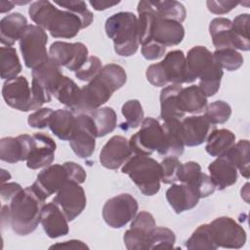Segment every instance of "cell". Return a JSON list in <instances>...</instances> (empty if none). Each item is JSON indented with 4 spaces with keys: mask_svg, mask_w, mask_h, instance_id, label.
<instances>
[{
    "mask_svg": "<svg viewBox=\"0 0 250 250\" xmlns=\"http://www.w3.org/2000/svg\"><path fill=\"white\" fill-rule=\"evenodd\" d=\"M126 81L127 74L121 65L105 64L97 77L81 88L79 104L72 112L84 113L102 107Z\"/></svg>",
    "mask_w": 250,
    "mask_h": 250,
    "instance_id": "obj_1",
    "label": "cell"
},
{
    "mask_svg": "<svg viewBox=\"0 0 250 250\" xmlns=\"http://www.w3.org/2000/svg\"><path fill=\"white\" fill-rule=\"evenodd\" d=\"M28 14L36 25L45 31L48 30L54 38H73L82 29L81 21L77 16L58 9L50 1L39 0L31 3Z\"/></svg>",
    "mask_w": 250,
    "mask_h": 250,
    "instance_id": "obj_2",
    "label": "cell"
},
{
    "mask_svg": "<svg viewBox=\"0 0 250 250\" xmlns=\"http://www.w3.org/2000/svg\"><path fill=\"white\" fill-rule=\"evenodd\" d=\"M45 198L33 188H22L11 201L10 226L18 235H27L34 231L41 221Z\"/></svg>",
    "mask_w": 250,
    "mask_h": 250,
    "instance_id": "obj_3",
    "label": "cell"
},
{
    "mask_svg": "<svg viewBox=\"0 0 250 250\" xmlns=\"http://www.w3.org/2000/svg\"><path fill=\"white\" fill-rule=\"evenodd\" d=\"M186 60L188 83L199 79L198 87L205 96H214L220 89L224 71L213 53L204 46H194L188 52Z\"/></svg>",
    "mask_w": 250,
    "mask_h": 250,
    "instance_id": "obj_4",
    "label": "cell"
},
{
    "mask_svg": "<svg viewBox=\"0 0 250 250\" xmlns=\"http://www.w3.org/2000/svg\"><path fill=\"white\" fill-rule=\"evenodd\" d=\"M106 35L112 39L114 51L121 57L133 56L139 46L138 18L131 12H119L110 16L104 24Z\"/></svg>",
    "mask_w": 250,
    "mask_h": 250,
    "instance_id": "obj_5",
    "label": "cell"
},
{
    "mask_svg": "<svg viewBox=\"0 0 250 250\" xmlns=\"http://www.w3.org/2000/svg\"><path fill=\"white\" fill-rule=\"evenodd\" d=\"M121 172L127 174L140 191L146 196H152L160 189L161 166L149 156L132 155L122 165Z\"/></svg>",
    "mask_w": 250,
    "mask_h": 250,
    "instance_id": "obj_6",
    "label": "cell"
},
{
    "mask_svg": "<svg viewBox=\"0 0 250 250\" xmlns=\"http://www.w3.org/2000/svg\"><path fill=\"white\" fill-rule=\"evenodd\" d=\"M47 42L48 35L43 28L36 24H27L19 40L26 67L34 69L49 60Z\"/></svg>",
    "mask_w": 250,
    "mask_h": 250,
    "instance_id": "obj_7",
    "label": "cell"
},
{
    "mask_svg": "<svg viewBox=\"0 0 250 250\" xmlns=\"http://www.w3.org/2000/svg\"><path fill=\"white\" fill-rule=\"evenodd\" d=\"M31 89L35 101L42 106L43 104L49 103L54 95L62 77L61 66L50 59L32 69Z\"/></svg>",
    "mask_w": 250,
    "mask_h": 250,
    "instance_id": "obj_8",
    "label": "cell"
},
{
    "mask_svg": "<svg viewBox=\"0 0 250 250\" xmlns=\"http://www.w3.org/2000/svg\"><path fill=\"white\" fill-rule=\"evenodd\" d=\"M141 124V129L131 137L129 145L133 153L149 156L162 146V125L152 117L145 118Z\"/></svg>",
    "mask_w": 250,
    "mask_h": 250,
    "instance_id": "obj_9",
    "label": "cell"
},
{
    "mask_svg": "<svg viewBox=\"0 0 250 250\" xmlns=\"http://www.w3.org/2000/svg\"><path fill=\"white\" fill-rule=\"evenodd\" d=\"M138 201L129 193H121L106 200L103 207L104 222L113 229L125 227L138 212Z\"/></svg>",
    "mask_w": 250,
    "mask_h": 250,
    "instance_id": "obj_10",
    "label": "cell"
},
{
    "mask_svg": "<svg viewBox=\"0 0 250 250\" xmlns=\"http://www.w3.org/2000/svg\"><path fill=\"white\" fill-rule=\"evenodd\" d=\"M2 96L10 107L20 111L35 110L41 107L35 101L32 89L24 76L6 80L2 87Z\"/></svg>",
    "mask_w": 250,
    "mask_h": 250,
    "instance_id": "obj_11",
    "label": "cell"
},
{
    "mask_svg": "<svg viewBox=\"0 0 250 250\" xmlns=\"http://www.w3.org/2000/svg\"><path fill=\"white\" fill-rule=\"evenodd\" d=\"M88 48L81 42L67 43L56 41L49 48V59L59 66L77 71L88 60Z\"/></svg>",
    "mask_w": 250,
    "mask_h": 250,
    "instance_id": "obj_12",
    "label": "cell"
},
{
    "mask_svg": "<svg viewBox=\"0 0 250 250\" xmlns=\"http://www.w3.org/2000/svg\"><path fill=\"white\" fill-rule=\"evenodd\" d=\"M209 225L218 248L239 249L245 244L246 232L232 218L219 217Z\"/></svg>",
    "mask_w": 250,
    "mask_h": 250,
    "instance_id": "obj_13",
    "label": "cell"
},
{
    "mask_svg": "<svg viewBox=\"0 0 250 250\" xmlns=\"http://www.w3.org/2000/svg\"><path fill=\"white\" fill-rule=\"evenodd\" d=\"M68 221H73L85 209L87 198L80 184L68 181L57 192L53 199Z\"/></svg>",
    "mask_w": 250,
    "mask_h": 250,
    "instance_id": "obj_14",
    "label": "cell"
},
{
    "mask_svg": "<svg viewBox=\"0 0 250 250\" xmlns=\"http://www.w3.org/2000/svg\"><path fill=\"white\" fill-rule=\"evenodd\" d=\"M155 228L153 216L146 212L138 213L123 236V241L128 250H146L148 249V238Z\"/></svg>",
    "mask_w": 250,
    "mask_h": 250,
    "instance_id": "obj_15",
    "label": "cell"
},
{
    "mask_svg": "<svg viewBox=\"0 0 250 250\" xmlns=\"http://www.w3.org/2000/svg\"><path fill=\"white\" fill-rule=\"evenodd\" d=\"M75 115L77 126L72 139L69 141V145L77 156L88 158L95 150L96 129L88 113H76Z\"/></svg>",
    "mask_w": 250,
    "mask_h": 250,
    "instance_id": "obj_16",
    "label": "cell"
},
{
    "mask_svg": "<svg viewBox=\"0 0 250 250\" xmlns=\"http://www.w3.org/2000/svg\"><path fill=\"white\" fill-rule=\"evenodd\" d=\"M69 181V176L64 164H51L43 169L33 183V188L45 199L58 190Z\"/></svg>",
    "mask_w": 250,
    "mask_h": 250,
    "instance_id": "obj_17",
    "label": "cell"
},
{
    "mask_svg": "<svg viewBox=\"0 0 250 250\" xmlns=\"http://www.w3.org/2000/svg\"><path fill=\"white\" fill-rule=\"evenodd\" d=\"M133 154L129 141L122 136L111 137L100 152L101 164L110 170L121 167Z\"/></svg>",
    "mask_w": 250,
    "mask_h": 250,
    "instance_id": "obj_18",
    "label": "cell"
},
{
    "mask_svg": "<svg viewBox=\"0 0 250 250\" xmlns=\"http://www.w3.org/2000/svg\"><path fill=\"white\" fill-rule=\"evenodd\" d=\"M178 181L191 187L200 198L211 195L216 189L211 177L202 173L200 165L195 161L182 163Z\"/></svg>",
    "mask_w": 250,
    "mask_h": 250,
    "instance_id": "obj_19",
    "label": "cell"
},
{
    "mask_svg": "<svg viewBox=\"0 0 250 250\" xmlns=\"http://www.w3.org/2000/svg\"><path fill=\"white\" fill-rule=\"evenodd\" d=\"M57 145L48 135L36 133L32 136V147L26 160V166L29 169L36 170L47 167L52 164Z\"/></svg>",
    "mask_w": 250,
    "mask_h": 250,
    "instance_id": "obj_20",
    "label": "cell"
},
{
    "mask_svg": "<svg viewBox=\"0 0 250 250\" xmlns=\"http://www.w3.org/2000/svg\"><path fill=\"white\" fill-rule=\"evenodd\" d=\"M185 146H196L206 142L209 135L216 129L205 115H191L181 121Z\"/></svg>",
    "mask_w": 250,
    "mask_h": 250,
    "instance_id": "obj_21",
    "label": "cell"
},
{
    "mask_svg": "<svg viewBox=\"0 0 250 250\" xmlns=\"http://www.w3.org/2000/svg\"><path fill=\"white\" fill-rule=\"evenodd\" d=\"M32 147V136L27 134L16 138L6 137L0 141V159L8 163L26 161Z\"/></svg>",
    "mask_w": 250,
    "mask_h": 250,
    "instance_id": "obj_22",
    "label": "cell"
},
{
    "mask_svg": "<svg viewBox=\"0 0 250 250\" xmlns=\"http://www.w3.org/2000/svg\"><path fill=\"white\" fill-rule=\"evenodd\" d=\"M163 142L157 153L164 157H179L185 150L180 119L164 121L162 124Z\"/></svg>",
    "mask_w": 250,
    "mask_h": 250,
    "instance_id": "obj_23",
    "label": "cell"
},
{
    "mask_svg": "<svg viewBox=\"0 0 250 250\" xmlns=\"http://www.w3.org/2000/svg\"><path fill=\"white\" fill-rule=\"evenodd\" d=\"M184 37L185 28L181 22L155 16L151 28V40L168 47L180 44Z\"/></svg>",
    "mask_w": 250,
    "mask_h": 250,
    "instance_id": "obj_24",
    "label": "cell"
},
{
    "mask_svg": "<svg viewBox=\"0 0 250 250\" xmlns=\"http://www.w3.org/2000/svg\"><path fill=\"white\" fill-rule=\"evenodd\" d=\"M40 223L50 238L66 235L69 231L67 218L53 201L43 206Z\"/></svg>",
    "mask_w": 250,
    "mask_h": 250,
    "instance_id": "obj_25",
    "label": "cell"
},
{
    "mask_svg": "<svg viewBox=\"0 0 250 250\" xmlns=\"http://www.w3.org/2000/svg\"><path fill=\"white\" fill-rule=\"evenodd\" d=\"M166 198L177 214L192 209L200 199L197 192L186 184H172L166 190Z\"/></svg>",
    "mask_w": 250,
    "mask_h": 250,
    "instance_id": "obj_26",
    "label": "cell"
},
{
    "mask_svg": "<svg viewBox=\"0 0 250 250\" xmlns=\"http://www.w3.org/2000/svg\"><path fill=\"white\" fill-rule=\"evenodd\" d=\"M160 63L168 83L179 85L188 83L187 60L183 51L174 50L168 52Z\"/></svg>",
    "mask_w": 250,
    "mask_h": 250,
    "instance_id": "obj_27",
    "label": "cell"
},
{
    "mask_svg": "<svg viewBox=\"0 0 250 250\" xmlns=\"http://www.w3.org/2000/svg\"><path fill=\"white\" fill-rule=\"evenodd\" d=\"M208 170L215 187L220 190L234 185L237 181V169L225 155L211 162Z\"/></svg>",
    "mask_w": 250,
    "mask_h": 250,
    "instance_id": "obj_28",
    "label": "cell"
},
{
    "mask_svg": "<svg viewBox=\"0 0 250 250\" xmlns=\"http://www.w3.org/2000/svg\"><path fill=\"white\" fill-rule=\"evenodd\" d=\"M183 87L179 84H170L160 92V118L164 121L182 119L185 113L179 105V93Z\"/></svg>",
    "mask_w": 250,
    "mask_h": 250,
    "instance_id": "obj_29",
    "label": "cell"
},
{
    "mask_svg": "<svg viewBox=\"0 0 250 250\" xmlns=\"http://www.w3.org/2000/svg\"><path fill=\"white\" fill-rule=\"evenodd\" d=\"M76 126L77 121L74 112L67 109H57L54 110L48 127L59 139L70 141L75 133Z\"/></svg>",
    "mask_w": 250,
    "mask_h": 250,
    "instance_id": "obj_30",
    "label": "cell"
},
{
    "mask_svg": "<svg viewBox=\"0 0 250 250\" xmlns=\"http://www.w3.org/2000/svg\"><path fill=\"white\" fill-rule=\"evenodd\" d=\"M27 26L26 18L21 13H13L0 21V41L6 47H12L20 40L21 33Z\"/></svg>",
    "mask_w": 250,
    "mask_h": 250,
    "instance_id": "obj_31",
    "label": "cell"
},
{
    "mask_svg": "<svg viewBox=\"0 0 250 250\" xmlns=\"http://www.w3.org/2000/svg\"><path fill=\"white\" fill-rule=\"evenodd\" d=\"M178 98L180 108L185 114L186 112L199 113L207 106V97L196 85L182 88Z\"/></svg>",
    "mask_w": 250,
    "mask_h": 250,
    "instance_id": "obj_32",
    "label": "cell"
},
{
    "mask_svg": "<svg viewBox=\"0 0 250 250\" xmlns=\"http://www.w3.org/2000/svg\"><path fill=\"white\" fill-rule=\"evenodd\" d=\"M235 144V135L228 129H215L206 140L205 149L214 157L225 155Z\"/></svg>",
    "mask_w": 250,
    "mask_h": 250,
    "instance_id": "obj_33",
    "label": "cell"
},
{
    "mask_svg": "<svg viewBox=\"0 0 250 250\" xmlns=\"http://www.w3.org/2000/svg\"><path fill=\"white\" fill-rule=\"evenodd\" d=\"M209 32L216 50L232 48L231 21L226 18H215L209 24Z\"/></svg>",
    "mask_w": 250,
    "mask_h": 250,
    "instance_id": "obj_34",
    "label": "cell"
},
{
    "mask_svg": "<svg viewBox=\"0 0 250 250\" xmlns=\"http://www.w3.org/2000/svg\"><path fill=\"white\" fill-rule=\"evenodd\" d=\"M85 113V112H84ZM90 115L97 133V138L106 136L111 133L117 124V116L112 107L104 106L86 112Z\"/></svg>",
    "mask_w": 250,
    "mask_h": 250,
    "instance_id": "obj_35",
    "label": "cell"
},
{
    "mask_svg": "<svg viewBox=\"0 0 250 250\" xmlns=\"http://www.w3.org/2000/svg\"><path fill=\"white\" fill-rule=\"evenodd\" d=\"M54 96L61 104L67 106L71 111H74L79 104L81 88L69 77L62 76Z\"/></svg>",
    "mask_w": 250,
    "mask_h": 250,
    "instance_id": "obj_36",
    "label": "cell"
},
{
    "mask_svg": "<svg viewBox=\"0 0 250 250\" xmlns=\"http://www.w3.org/2000/svg\"><path fill=\"white\" fill-rule=\"evenodd\" d=\"M248 14H241L231 21V38L233 49L248 51L250 49Z\"/></svg>",
    "mask_w": 250,
    "mask_h": 250,
    "instance_id": "obj_37",
    "label": "cell"
},
{
    "mask_svg": "<svg viewBox=\"0 0 250 250\" xmlns=\"http://www.w3.org/2000/svg\"><path fill=\"white\" fill-rule=\"evenodd\" d=\"M0 67L2 79L11 80L18 77L22 67L14 47L0 48Z\"/></svg>",
    "mask_w": 250,
    "mask_h": 250,
    "instance_id": "obj_38",
    "label": "cell"
},
{
    "mask_svg": "<svg viewBox=\"0 0 250 250\" xmlns=\"http://www.w3.org/2000/svg\"><path fill=\"white\" fill-rule=\"evenodd\" d=\"M151 8L157 18L172 20L183 22L186 20L187 12L184 5L178 1H149Z\"/></svg>",
    "mask_w": 250,
    "mask_h": 250,
    "instance_id": "obj_39",
    "label": "cell"
},
{
    "mask_svg": "<svg viewBox=\"0 0 250 250\" xmlns=\"http://www.w3.org/2000/svg\"><path fill=\"white\" fill-rule=\"evenodd\" d=\"M224 156V155H223ZM227 158L235 166L240 174L248 179L249 178V141L240 140L225 154Z\"/></svg>",
    "mask_w": 250,
    "mask_h": 250,
    "instance_id": "obj_40",
    "label": "cell"
},
{
    "mask_svg": "<svg viewBox=\"0 0 250 250\" xmlns=\"http://www.w3.org/2000/svg\"><path fill=\"white\" fill-rule=\"evenodd\" d=\"M186 247L189 250L195 249H206L216 250V245L209 224L199 226L191 234V236L186 241Z\"/></svg>",
    "mask_w": 250,
    "mask_h": 250,
    "instance_id": "obj_41",
    "label": "cell"
},
{
    "mask_svg": "<svg viewBox=\"0 0 250 250\" xmlns=\"http://www.w3.org/2000/svg\"><path fill=\"white\" fill-rule=\"evenodd\" d=\"M125 122L120 125L122 130L137 128L144 120V110L138 100H129L125 102L121 108Z\"/></svg>",
    "mask_w": 250,
    "mask_h": 250,
    "instance_id": "obj_42",
    "label": "cell"
},
{
    "mask_svg": "<svg viewBox=\"0 0 250 250\" xmlns=\"http://www.w3.org/2000/svg\"><path fill=\"white\" fill-rule=\"evenodd\" d=\"M175 241L174 231L168 228L155 227L148 238V249H171Z\"/></svg>",
    "mask_w": 250,
    "mask_h": 250,
    "instance_id": "obj_43",
    "label": "cell"
},
{
    "mask_svg": "<svg viewBox=\"0 0 250 250\" xmlns=\"http://www.w3.org/2000/svg\"><path fill=\"white\" fill-rule=\"evenodd\" d=\"M213 56L222 69L224 68L228 71H234L243 64L242 55L232 48L216 50Z\"/></svg>",
    "mask_w": 250,
    "mask_h": 250,
    "instance_id": "obj_44",
    "label": "cell"
},
{
    "mask_svg": "<svg viewBox=\"0 0 250 250\" xmlns=\"http://www.w3.org/2000/svg\"><path fill=\"white\" fill-rule=\"evenodd\" d=\"M205 116L212 124H223L231 115L230 105L224 101H216L205 107Z\"/></svg>",
    "mask_w": 250,
    "mask_h": 250,
    "instance_id": "obj_45",
    "label": "cell"
},
{
    "mask_svg": "<svg viewBox=\"0 0 250 250\" xmlns=\"http://www.w3.org/2000/svg\"><path fill=\"white\" fill-rule=\"evenodd\" d=\"M55 4L77 16L81 21L82 28L88 27L93 22V13L88 10L84 1H55Z\"/></svg>",
    "mask_w": 250,
    "mask_h": 250,
    "instance_id": "obj_46",
    "label": "cell"
},
{
    "mask_svg": "<svg viewBox=\"0 0 250 250\" xmlns=\"http://www.w3.org/2000/svg\"><path fill=\"white\" fill-rule=\"evenodd\" d=\"M181 165L182 163L178 157H164L160 162L161 182L164 184H175L178 182Z\"/></svg>",
    "mask_w": 250,
    "mask_h": 250,
    "instance_id": "obj_47",
    "label": "cell"
},
{
    "mask_svg": "<svg viewBox=\"0 0 250 250\" xmlns=\"http://www.w3.org/2000/svg\"><path fill=\"white\" fill-rule=\"evenodd\" d=\"M102 68L101 60L96 56H90L86 62L75 72V76L81 81L90 82L100 74Z\"/></svg>",
    "mask_w": 250,
    "mask_h": 250,
    "instance_id": "obj_48",
    "label": "cell"
},
{
    "mask_svg": "<svg viewBox=\"0 0 250 250\" xmlns=\"http://www.w3.org/2000/svg\"><path fill=\"white\" fill-rule=\"evenodd\" d=\"M54 110L49 107L36 109L27 118V123L30 127L36 129H43L49 126V122Z\"/></svg>",
    "mask_w": 250,
    "mask_h": 250,
    "instance_id": "obj_49",
    "label": "cell"
},
{
    "mask_svg": "<svg viewBox=\"0 0 250 250\" xmlns=\"http://www.w3.org/2000/svg\"><path fill=\"white\" fill-rule=\"evenodd\" d=\"M147 81L155 87H164L167 86L168 81L165 77L162 65L160 62L150 64L146 72Z\"/></svg>",
    "mask_w": 250,
    "mask_h": 250,
    "instance_id": "obj_50",
    "label": "cell"
},
{
    "mask_svg": "<svg viewBox=\"0 0 250 250\" xmlns=\"http://www.w3.org/2000/svg\"><path fill=\"white\" fill-rule=\"evenodd\" d=\"M166 51V47L160 43H157L153 40L142 45V55L145 59L148 61H154L160 59L164 56Z\"/></svg>",
    "mask_w": 250,
    "mask_h": 250,
    "instance_id": "obj_51",
    "label": "cell"
},
{
    "mask_svg": "<svg viewBox=\"0 0 250 250\" xmlns=\"http://www.w3.org/2000/svg\"><path fill=\"white\" fill-rule=\"evenodd\" d=\"M240 2L238 1H226V0H219V1H207L206 5L208 10L216 15H224L230 12L233 8H235Z\"/></svg>",
    "mask_w": 250,
    "mask_h": 250,
    "instance_id": "obj_52",
    "label": "cell"
},
{
    "mask_svg": "<svg viewBox=\"0 0 250 250\" xmlns=\"http://www.w3.org/2000/svg\"><path fill=\"white\" fill-rule=\"evenodd\" d=\"M63 164L67 169L69 181L75 182L78 184H83L85 182L86 172L82 166L72 161H67V162H64Z\"/></svg>",
    "mask_w": 250,
    "mask_h": 250,
    "instance_id": "obj_53",
    "label": "cell"
},
{
    "mask_svg": "<svg viewBox=\"0 0 250 250\" xmlns=\"http://www.w3.org/2000/svg\"><path fill=\"white\" fill-rule=\"evenodd\" d=\"M21 189L22 188L18 183L1 184V188H0L1 198L3 201H11Z\"/></svg>",
    "mask_w": 250,
    "mask_h": 250,
    "instance_id": "obj_54",
    "label": "cell"
},
{
    "mask_svg": "<svg viewBox=\"0 0 250 250\" xmlns=\"http://www.w3.org/2000/svg\"><path fill=\"white\" fill-rule=\"evenodd\" d=\"M53 248H65V249H88V246L80 240L72 239V240H67L64 242H60L57 244H54L50 247V249Z\"/></svg>",
    "mask_w": 250,
    "mask_h": 250,
    "instance_id": "obj_55",
    "label": "cell"
},
{
    "mask_svg": "<svg viewBox=\"0 0 250 250\" xmlns=\"http://www.w3.org/2000/svg\"><path fill=\"white\" fill-rule=\"evenodd\" d=\"M90 5L97 11H104L120 3V1H90Z\"/></svg>",
    "mask_w": 250,
    "mask_h": 250,
    "instance_id": "obj_56",
    "label": "cell"
},
{
    "mask_svg": "<svg viewBox=\"0 0 250 250\" xmlns=\"http://www.w3.org/2000/svg\"><path fill=\"white\" fill-rule=\"evenodd\" d=\"M15 2L11 1H0V13H6L14 8Z\"/></svg>",
    "mask_w": 250,
    "mask_h": 250,
    "instance_id": "obj_57",
    "label": "cell"
},
{
    "mask_svg": "<svg viewBox=\"0 0 250 250\" xmlns=\"http://www.w3.org/2000/svg\"><path fill=\"white\" fill-rule=\"evenodd\" d=\"M11 179V175L9 172H7L6 170L2 169L1 170V184H4L5 181L7 180H10Z\"/></svg>",
    "mask_w": 250,
    "mask_h": 250,
    "instance_id": "obj_58",
    "label": "cell"
}]
</instances>
